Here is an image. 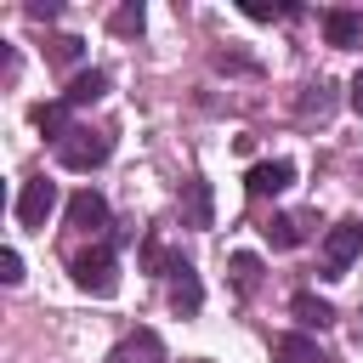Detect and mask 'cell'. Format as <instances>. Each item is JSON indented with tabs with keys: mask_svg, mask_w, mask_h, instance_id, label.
I'll list each match as a JSON object with an SVG mask.
<instances>
[{
	"mask_svg": "<svg viewBox=\"0 0 363 363\" xmlns=\"http://www.w3.org/2000/svg\"><path fill=\"white\" fill-rule=\"evenodd\" d=\"M68 272H74V284H79L85 295H113V289H119L113 244H96V250H85V255H74V261H68Z\"/></svg>",
	"mask_w": 363,
	"mask_h": 363,
	"instance_id": "1",
	"label": "cell"
},
{
	"mask_svg": "<svg viewBox=\"0 0 363 363\" xmlns=\"http://www.w3.org/2000/svg\"><path fill=\"white\" fill-rule=\"evenodd\" d=\"M357 255H363V221L346 216V221H335V227L323 233V278H340Z\"/></svg>",
	"mask_w": 363,
	"mask_h": 363,
	"instance_id": "2",
	"label": "cell"
},
{
	"mask_svg": "<svg viewBox=\"0 0 363 363\" xmlns=\"http://www.w3.org/2000/svg\"><path fill=\"white\" fill-rule=\"evenodd\" d=\"M108 153H113V136H108V130H79V125H74V130L57 142V159H62L68 170H96Z\"/></svg>",
	"mask_w": 363,
	"mask_h": 363,
	"instance_id": "3",
	"label": "cell"
},
{
	"mask_svg": "<svg viewBox=\"0 0 363 363\" xmlns=\"http://www.w3.org/2000/svg\"><path fill=\"white\" fill-rule=\"evenodd\" d=\"M57 210V182H45V176H28L23 182V193H17V221L23 227H45V216Z\"/></svg>",
	"mask_w": 363,
	"mask_h": 363,
	"instance_id": "4",
	"label": "cell"
},
{
	"mask_svg": "<svg viewBox=\"0 0 363 363\" xmlns=\"http://www.w3.org/2000/svg\"><path fill=\"white\" fill-rule=\"evenodd\" d=\"M289 182H295V164H289V159H261V164H250V176H244L250 199H272V193H284Z\"/></svg>",
	"mask_w": 363,
	"mask_h": 363,
	"instance_id": "5",
	"label": "cell"
},
{
	"mask_svg": "<svg viewBox=\"0 0 363 363\" xmlns=\"http://www.w3.org/2000/svg\"><path fill=\"white\" fill-rule=\"evenodd\" d=\"M164 278H170V306H176L182 318H193V312L204 306V289H199V272H193V267H187V261L176 255V267H170Z\"/></svg>",
	"mask_w": 363,
	"mask_h": 363,
	"instance_id": "6",
	"label": "cell"
},
{
	"mask_svg": "<svg viewBox=\"0 0 363 363\" xmlns=\"http://www.w3.org/2000/svg\"><path fill=\"white\" fill-rule=\"evenodd\" d=\"M108 363H164V340H159L153 329H130V335L108 352Z\"/></svg>",
	"mask_w": 363,
	"mask_h": 363,
	"instance_id": "7",
	"label": "cell"
},
{
	"mask_svg": "<svg viewBox=\"0 0 363 363\" xmlns=\"http://www.w3.org/2000/svg\"><path fill=\"white\" fill-rule=\"evenodd\" d=\"M102 221H108V199H102L96 187H79V193L68 199V227H74V233H96Z\"/></svg>",
	"mask_w": 363,
	"mask_h": 363,
	"instance_id": "8",
	"label": "cell"
},
{
	"mask_svg": "<svg viewBox=\"0 0 363 363\" xmlns=\"http://www.w3.org/2000/svg\"><path fill=\"white\" fill-rule=\"evenodd\" d=\"M323 40L329 45H357L363 40V11H352V6H335V11H323Z\"/></svg>",
	"mask_w": 363,
	"mask_h": 363,
	"instance_id": "9",
	"label": "cell"
},
{
	"mask_svg": "<svg viewBox=\"0 0 363 363\" xmlns=\"http://www.w3.org/2000/svg\"><path fill=\"white\" fill-rule=\"evenodd\" d=\"M102 96H108V74H102V68H79V74L68 79V91H62L68 108H91V102H102Z\"/></svg>",
	"mask_w": 363,
	"mask_h": 363,
	"instance_id": "10",
	"label": "cell"
},
{
	"mask_svg": "<svg viewBox=\"0 0 363 363\" xmlns=\"http://www.w3.org/2000/svg\"><path fill=\"white\" fill-rule=\"evenodd\" d=\"M210 216H216L210 210V182H187L182 187V221L187 227H210Z\"/></svg>",
	"mask_w": 363,
	"mask_h": 363,
	"instance_id": "11",
	"label": "cell"
},
{
	"mask_svg": "<svg viewBox=\"0 0 363 363\" xmlns=\"http://www.w3.org/2000/svg\"><path fill=\"white\" fill-rule=\"evenodd\" d=\"M289 312H295L306 329H329V323H335V306H329L323 295H312V289H301V295L289 301Z\"/></svg>",
	"mask_w": 363,
	"mask_h": 363,
	"instance_id": "12",
	"label": "cell"
},
{
	"mask_svg": "<svg viewBox=\"0 0 363 363\" xmlns=\"http://www.w3.org/2000/svg\"><path fill=\"white\" fill-rule=\"evenodd\" d=\"M272 363H323V352L306 335H278L272 340Z\"/></svg>",
	"mask_w": 363,
	"mask_h": 363,
	"instance_id": "13",
	"label": "cell"
},
{
	"mask_svg": "<svg viewBox=\"0 0 363 363\" xmlns=\"http://www.w3.org/2000/svg\"><path fill=\"white\" fill-rule=\"evenodd\" d=\"M261 233H267V244H272V250H295V244L306 238V221H301V216H272Z\"/></svg>",
	"mask_w": 363,
	"mask_h": 363,
	"instance_id": "14",
	"label": "cell"
},
{
	"mask_svg": "<svg viewBox=\"0 0 363 363\" xmlns=\"http://www.w3.org/2000/svg\"><path fill=\"white\" fill-rule=\"evenodd\" d=\"M34 125L51 136V142H62L74 125H68V102H45V108H34Z\"/></svg>",
	"mask_w": 363,
	"mask_h": 363,
	"instance_id": "15",
	"label": "cell"
},
{
	"mask_svg": "<svg viewBox=\"0 0 363 363\" xmlns=\"http://www.w3.org/2000/svg\"><path fill=\"white\" fill-rule=\"evenodd\" d=\"M233 284H238V289H244V295H250V289H255V284H261V261H255V255H244V250H238V255H233Z\"/></svg>",
	"mask_w": 363,
	"mask_h": 363,
	"instance_id": "16",
	"label": "cell"
},
{
	"mask_svg": "<svg viewBox=\"0 0 363 363\" xmlns=\"http://www.w3.org/2000/svg\"><path fill=\"white\" fill-rule=\"evenodd\" d=\"M301 6H272V0H244V17H255V23H272V17H295Z\"/></svg>",
	"mask_w": 363,
	"mask_h": 363,
	"instance_id": "17",
	"label": "cell"
},
{
	"mask_svg": "<svg viewBox=\"0 0 363 363\" xmlns=\"http://www.w3.org/2000/svg\"><path fill=\"white\" fill-rule=\"evenodd\" d=\"M108 28H113V34H142V6H136V0L119 6V11L108 17Z\"/></svg>",
	"mask_w": 363,
	"mask_h": 363,
	"instance_id": "18",
	"label": "cell"
},
{
	"mask_svg": "<svg viewBox=\"0 0 363 363\" xmlns=\"http://www.w3.org/2000/svg\"><path fill=\"white\" fill-rule=\"evenodd\" d=\"M79 51H85L79 34H57V40H51V62H79Z\"/></svg>",
	"mask_w": 363,
	"mask_h": 363,
	"instance_id": "19",
	"label": "cell"
},
{
	"mask_svg": "<svg viewBox=\"0 0 363 363\" xmlns=\"http://www.w3.org/2000/svg\"><path fill=\"white\" fill-rule=\"evenodd\" d=\"M0 278L6 284H23V255L17 250H0Z\"/></svg>",
	"mask_w": 363,
	"mask_h": 363,
	"instance_id": "20",
	"label": "cell"
},
{
	"mask_svg": "<svg viewBox=\"0 0 363 363\" xmlns=\"http://www.w3.org/2000/svg\"><path fill=\"white\" fill-rule=\"evenodd\" d=\"M28 17H34V23H45V17H57V6H51V0H28Z\"/></svg>",
	"mask_w": 363,
	"mask_h": 363,
	"instance_id": "21",
	"label": "cell"
},
{
	"mask_svg": "<svg viewBox=\"0 0 363 363\" xmlns=\"http://www.w3.org/2000/svg\"><path fill=\"white\" fill-rule=\"evenodd\" d=\"M352 108H357V113H363V74H357V79H352Z\"/></svg>",
	"mask_w": 363,
	"mask_h": 363,
	"instance_id": "22",
	"label": "cell"
}]
</instances>
